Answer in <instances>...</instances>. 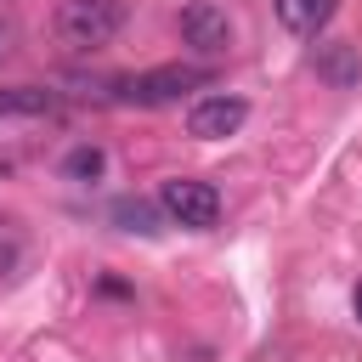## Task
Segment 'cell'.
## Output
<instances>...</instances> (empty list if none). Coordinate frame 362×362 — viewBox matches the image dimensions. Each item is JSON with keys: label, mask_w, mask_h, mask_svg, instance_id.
Listing matches in <instances>:
<instances>
[{"label": "cell", "mask_w": 362, "mask_h": 362, "mask_svg": "<svg viewBox=\"0 0 362 362\" xmlns=\"http://www.w3.org/2000/svg\"><path fill=\"white\" fill-rule=\"evenodd\" d=\"M102 170H107V153H102L96 141H79V147L62 158V175H68V181H96Z\"/></svg>", "instance_id": "9c48e42d"}, {"label": "cell", "mask_w": 362, "mask_h": 362, "mask_svg": "<svg viewBox=\"0 0 362 362\" xmlns=\"http://www.w3.org/2000/svg\"><path fill=\"white\" fill-rule=\"evenodd\" d=\"M158 209L175 221V226H192V232H209L221 221V192L209 181H192V175H175L158 187Z\"/></svg>", "instance_id": "3957f363"}, {"label": "cell", "mask_w": 362, "mask_h": 362, "mask_svg": "<svg viewBox=\"0 0 362 362\" xmlns=\"http://www.w3.org/2000/svg\"><path fill=\"white\" fill-rule=\"evenodd\" d=\"M272 6H277V23H283L288 34H317V28L334 17L339 0H272Z\"/></svg>", "instance_id": "ba28073f"}, {"label": "cell", "mask_w": 362, "mask_h": 362, "mask_svg": "<svg viewBox=\"0 0 362 362\" xmlns=\"http://www.w3.org/2000/svg\"><path fill=\"white\" fill-rule=\"evenodd\" d=\"M124 17H130L124 0H62L57 17H51V28H57V40L68 51H102V45L119 40Z\"/></svg>", "instance_id": "6da1fadb"}, {"label": "cell", "mask_w": 362, "mask_h": 362, "mask_svg": "<svg viewBox=\"0 0 362 362\" xmlns=\"http://www.w3.org/2000/svg\"><path fill=\"white\" fill-rule=\"evenodd\" d=\"M311 62H317V74H322L334 90H351V85L362 79V62H356V51H351L345 40H334V45H317V57H311Z\"/></svg>", "instance_id": "52a82bcc"}, {"label": "cell", "mask_w": 362, "mask_h": 362, "mask_svg": "<svg viewBox=\"0 0 362 362\" xmlns=\"http://www.w3.org/2000/svg\"><path fill=\"white\" fill-rule=\"evenodd\" d=\"M181 40L198 51V57H221L232 45V17L215 6V0H192L181 6Z\"/></svg>", "instance_id": "5b68a950"}, {"label": "cell", "mask_w": 362, "mask_h": 362, "mask_svg": "<svg viewBox=\"0 0 362 362\" xmlns=\"http://www.w3.org/2000/svg\"><path fill=\"white\" fill-rule=\"evenodd\" d=\"M113 221H119L124 232H141V238H153V232H158V215H153V204H141V198L113 204Z\"/></svg>", "instance_id": "30bf717a"}, {"label": "cell", "mask_w": 362, "mask_h": 362, "mask_svg": "<svg viewBox=\"0 0 362 362\" xmlns=\"http://www.w3.org/2000/svg\"><path fill=\"white\" fill-rule=\"evenodd\" d=\"M113 85H119V102L170 107V102H181L187 90H204V85H209V68H198V62H170V68H147V74H130V79H113Z\"/></svg>", "instance_id": "7a4b0ae2"}, {"label": "cell", "mask_w": 362, "mask_h": 362, "mask_svg": "<svg viewBox=\"0 0 362 362\" xmlns=\"http://www.w3.org/2000/svg\"><path fill=\"white\" fill-rule=\"evenodd\" d=\"M243 119H249V102H243V96H226V90H209V96H198V102L187 107V130H192L198 141H221V136H232Z\"/></svg>", "instance_id": "8992f818"}, {"label": "cell", "mask_w": 362, "mask_h": 362, "mask_svg": "<svg viewBox=\"0 0 362 362\" xmlns=\"http://www.w3.org/2000/svg\"><path fill=\"white\" fill-rule=\"evenodd\" d=\"M356 317H362V283H356Z\"/></svg>", "instance_id": "8fae6325"}, {"label": "cell", "mask_w": 362, "mask_h": 362, "mask_svg": "<svg viewBox=\"0 0 362 362\" xmlns=\"http://www.w3.org/2000/svg\"><path fill=\"white\" fill-rule=\"evenodd\" d=\"M57 113H62L57 90H45V85H6L0 90V141H11V130H45V124H57Z\"/></svg>", "instance_id": "277c9868"}]
</instances>
